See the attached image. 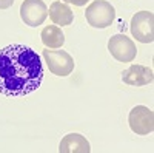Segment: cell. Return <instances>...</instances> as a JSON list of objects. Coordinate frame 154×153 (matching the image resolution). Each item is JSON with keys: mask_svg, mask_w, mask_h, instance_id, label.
<instances>
[{"mask_svg": "<svg viewBox=\"0 0 154 153\" xmlns=\"http://www.w3.org/2000/svg\"><path fill=\"white\" fill-rule=\"evenodd\" d=\"M43 63L31 46L12 43L0 49V94L26 96L42 85Z\"/></svg>", "mask_w": 154, "mask_h": 153, "instance_id": "1", "label": "cell"}, {"mask_svg": "<svg viewBox=\"0 0 154 153\" xmlns=\"http://www.w3.org/2000/svg\"><path fill=\"white\" fill-rule=\"evenodd\" d=\"M85 19L93 28H108L116 19V9L106 0H94L85 11Z\"/></svg>", "mask_w": 154, "mask_h": 153, "instance_id": "2", "label": "cell"}, {"mask_svg": "<svg viewBox=\"0 0 154 153\" xmlns=\"http://www.w3.org/2000/svg\"><path fill=\"white\" fill-rule=\"evenodd\" d=\"M49 71L56 76H69L74 70V59L69 53L63 49H51L46 48L42 53Z\"/></svg>", "mask_w": 154, "mask_h": 153, "instance_id": "3", "label": "cell"}, {"mask_svg": "<svg viewBox=\"0 0 154 153\" xmlns=\"http://www.w3.org/2000/svg\"><path fill=\"white\" fill-rule=\"evenodd\" d=\"M131 34L142 43L154 40V16L151 11H139L131 19Z\"/></svg>", "mask_w": 154, "mask_h": 153, "instance_id": "4", "label": "cell"}, {"mask_svg": "<svg viewBox=\"0 0 154 153\" xmlns=\"http://www.w3.org/2000/svg\"><path fill=\"white\" fill-rule=\"evenodd\" d=\"M128 124L130 129L139 135V136H146L152 133L154 130V113L151 108L145 105H136L128 116Z\"/></svg>", "mask_w": 154, "mask_h": 153, "instance_id": "5", "label": "cell"}, {"mask_svg": "<svg viewBox=\"0 0 154 153\" xmlns=\"http://www.w3.org/2000/svg\"><path fill=\"white\" fill-rule=\"evenodd\" d=\"M108 49L111 56L119 62H133L137 56L136 43L125 34H116L108 42Z\"/></svg>", "mask_w": 154, "mask_h": 153, "instance_id": "6", "label": "cell"}, {"mask_svg": "<svg viewBox=\"0 0 154 153\" xmlns=\"http://www.w3.org/2000/svg\"><path fill=\"white\" fill-rule=\"evenodd\" d=\"M20 17L28 27H38L48 17V6L43 0H25L20 6Z\"/></svg>", "mask_w": 154, "mask_h": 153, "instance_id": "7", "label": "cell"}, {"mask_svg": "<svg viewBox=\"0 0 154 153\" xmlns=\"http://www.w3.org/2000/svg\"><path fill=\"white\" fill-rule=\"evenodd\" d=\"M152 79H154L152 70L145 67V65H131L122 74V81L126 85H131V87L148 85V84L152 82Z\"/></svg>", "mask_w": 154, "mask_h": 153, "instance_id": "8", "label": "cell"}, {"mask_svg": "<svg viewBox=\"0 0 154 153\" xmlns=\"http://www.w3.org/2000/svg\"><path fill=\"white\" fill-rule=\"evenodd\" d=\"M48 16L57 27H69L74 22V12L71 11V8L65 2H62V0H56V2H53L49 5Z\"/></svg>", "mask_w": 154, "mask_h": 153, "instance_id": "9", "label": "cell"}, {"mask_svg": "<svg viewBox=\"0 0 154 153\" xmlns=\"http://www.w3.org/2000/svg\"><path fill=\"white\" fill-rule=\"evenodd\" d=\"M60 153H89L91 145L86 139L79 133H69L59 144Z\"/></svg>", "mask_w": 154, "mask_h": 153, "instance_id": "10", "label": "cell"}, {"mask_svg": "<svg viewBox=\"0 0 154 153\" xmlns=\"http://www.w3.org/2000/svg\"><path fill=\"white\" fill-rule=\"evenodd\" d=\"M40 37H42V43L51 49L62 48V45L65 43V34L62 33V28L57 27V25L45 27L40 33Z\"/></svg>", "mask_w": 154, "mask_h": 153, "instance_id": "11", "label": "cell"}, {"mask_svg": "<svg viewBox=\"0 0 154 153\" xmlns=\"http://www.w3.org/2000/svg\"><path fill=\"white\" fill-rule=\"evenodd\" d=\"M14 0H0V9H8L12 6Z\"/></svg>", "mask_w": 154, "mask_h": 153, "instance_id": "12", "label": "cell"}, {"mask_svg": "<svg viewBox=\"0 0 154 153\" xmlns=\"http://www.w3.org/2000/svg\"><path fill=\"white\" fill-rule=\"evenodd\" d=\"M89 2V0H66V3H72L75 6H83Z\"/></svg>", "mask_w": 154, "mask_h": 153, "instance_id": "13", "label": "cell"}, {"mask_svg": "<svg viewBox=\"0 0 154 153\" xmlns=\"http://www.w3.org/2000/svg\"><path fill=\"white\" fill-rule=\"evenodd\" d=\"M62 2H65V3H66V0H62Z\"/></svg>", "mask_w": 154, "mask_h": 153, "instance_id": "14", "label": "cell"}]
</instances>
